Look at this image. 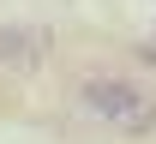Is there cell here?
Masks as SVG:
<instances>
[{
    "mask_svg": "<svg viewBox=\"0 0 156 144\" xmlns=\"http://www.w3.org/2000/svg\"><path fill=\"white\" fill-rule=\"evenodd\" d=\"M78 102L90 108L102 126H114L126 138H150L156 132V96H144L132 78H114V72H90L78 84Z\"/></svg>",
    "mask_w": 156,
    "mask_h": 144,
    "instance_id": "6da1fadb",
    "label": "cell"
},
{
    "mask_svg": "<svg viewBox=\"0 0 156 144\" xmlns=\"http://www.w3.org/2000/svg\"><path fill=\"white\" fill-rule=\"evenodd\" d=\"M54 54V36L42 24H0V72H36Z\"/></svg>",
    "mask_w": 156,
    "mask_h": 144,
    "instance_id": "7a4b0ae2",
    "label": "cell"
},
{
    "mask_svg": "<svg viewBox=\"0 0 156 144\" xmlns=\"http://www.w3.org/2000/svg\"><path fill=\"white\" fill-rule=\"evenodd\" d=\"M138 60H144V66H156V42H138Z\"/></svg>",
    "mask_w": 156,
    "mask_h": 144,
    "instance_id": "3957f363",
    "label": "cell"
}]
</instances>
